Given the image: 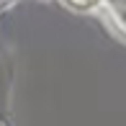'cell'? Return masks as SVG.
<instances>
[{"instance_id":"cell-1","label":"cell","mask_w":126,"mask_h":126,"mask_svg":"<svg viewBox=\"0 0 126 126\" xmlns=\"http://www.w3.org/2000/svg\"><path fill=\"white\" fill-rule=\"evenodd\" d=\"M111 3V18L113 26L121 33H126V0H108Z\"/></svg>"},{"instance_id":"cell-2","label":"cell","mask_w":126,"mask_h":126,"mask_svg":"<svg viewBox=\"0 0 126 126\" xmlns=\"http://www.w3.org/2000/svg\"><path fill=\"white\" fill-rule=\"evenodd\" d=\"M70 5H75V8H82V10H90V8H95V5L100 3V0H67Z\"/></svg>"},{"instance_id":"cell-3","label":"cell","mask_w":126,"mask_h":126,"mask_svg":"<svg viewBox=\"0 0 126 126\" xmlns=\"http://www.w3.org/2000/svg\"><path fill=\"white\" fill-rule=\"evenodd\" d=\"M13 0H0V8H5V5H10Z\"/></svg>"}]
</instances>
